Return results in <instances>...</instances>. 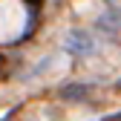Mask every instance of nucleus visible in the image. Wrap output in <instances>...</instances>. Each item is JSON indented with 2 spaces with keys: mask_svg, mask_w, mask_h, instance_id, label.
<instances>
[{
  "mask_svg": "<svg viewBox=\"0 0 121 121\" xmlns=\"http://www.w3.org/2000/svg\"><path fill=\"white\" fill-rule=\"evenodd\" d=\"M64 46H66V52L81 55V58H84V55H92V52H95V40L89 38L86 32H69Z\"/></svg>",
  "mask_w": 121,
  "mask_h": 121,
  "instance_id": "1",
  "label": "nucleus"
},
{
  "mask_svg": "<svg viewBox=\"0 0 121 121\" xmlns=\"http://www.w3.org/2000/svg\"><path fill=\"white\" fill-rule=\"evenodd\" d=\"M98 29H104V32H110V35L121 32V9H107L98 17Z\"/></svg>",
  "mask_w": 121,
  "mask_h": 121,
  "instance_id": "2",
  "label": "nucleus"
},
{
  "mask_svg": "<svg viewBox=\"0 0 121 121\" xmlns=\"http://www.w3.org/2000/svg\"><path fill=\"white\" fill-rule=\"evenodd\" d=\"M60 95H64L66 101H84V98L89 95V86H86V84H69V86L60 89Z\"/></svg>",
  "mask_w": 121,
  "mask_h": 121,
  "instance_id": "3",
  "label": "nucleus"
},
{
  "mask_svg": "<svg viewBox=\"0 0 121 121\" xmlns=\"http://www.w3.org/2000/svg\"><path fill=\"white\" fill-rule=\"evenodd\" d=\"M104 121H121V112H118V115H110V118H104Z\"/></svg>",
  "mask_w": 121,
  "mask_h": 121,
  "instance_id": "4",
  "label": "nucleus"
},
{
  "mask_svg": "<svg viewBox=\"0 0 121 121\" xmlns=\"http://www.w3.org/2000/svg\"><path fill=\"white\" fill-rule=\"evenodd\" d=\"M107 3H112V0H107Z\"/></svg>",
  "mask_w": 121,
  "mask_h": 121,
  "instance_id": "5",
  "label": "nucleus"
}]
</instances>
